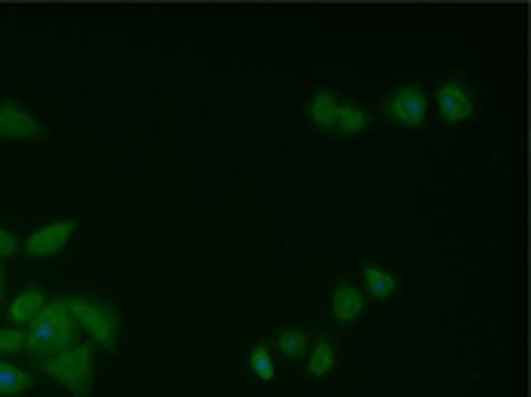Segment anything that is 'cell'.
Returning a JSON list of instances; mask_svg holds the SVG:
<instances>
[{
    "label": "cell",
    "instance_id": "6da1fadb",
    "mask_svg": "<svg viewBox=\"0 0 531 397\" xmlns=\"http://www.w3.org/2000/svg\"><path fill=\"white\" fill-rule=\"evenodd\" d=\"M76 343H79V325L70 316L67 301L64 297H52L25 334V352L43 361V358H52Z\"/></svg>",
    "mask_w": 531,
    "mask_h": 397
},
{
    "label": "cell",
    "instance_id": "7a4b0ae2",
    "mask_svg": "<svg viewBox=\"0 0 531 397\" xmlns=\"http://www.w3.org/2000/svg\"><path fill=\"white\" fill-rule=\"evenodd\" d=\"M40 367L73 397H88L95 388V346L92 343H76L52 358H43Z\"/></svg>",
    "mask_w": 531,
    "mask_h": 397
},
{
    "label": "cell",
    "instance_id": "3957f363",
    "mask_svg": "<svg viewBox=\"0 0 531 397\" xmlns=\"http://www.w3.org/2000/svg\"><path fill=\"white\" fill-rule=\"evenodd\" d=\"M67 301V310L70 316L76 319V325L92 337L98 340L104 349H113L116 346V337H119V316L110 304L104 301H95V297H64Z\"/></svg>",
    "mask_w": 531,
    "mask_h": 397
},
{
    "label": "cell",
    "instance_id": "277c9868",
    "mask_svg": "<svg viewBox=\"0 0 531 397\" xmlns=\"http://www.w3.org/2000/svg\"><path fill=\"white\" fill-rule=\"evenodd\" d=\"M383 110H386V116H389L392 122H398V125L407 128V131L422 128L425 113H428L425 88H422L419 82H407V85H401L398 91H392V94L386 97Z\"/></svg>",
    "mask_w": 531,
    "mask_h": 397
},
{
    "label": "cell",
    "instance_id": "5b68a950",
    "mask_svg": "<svg viewBox=\"0 0 531 397\" xmlns=\"http://www.w3.org/2000/svg\"><path fill=\"white\" fill-rule=\"evenodd\" d=\"M437 113L447 125H462L474 116V97L462 76H450L437 88Z\"/></svg>",
    "mask_w": 531,
    "mask_h": 397
},
{
    "label": "cell",
    "instance_id": "8992f818",
    "mask_svg": "<svg viewBox=\"0 0 531 397\" xmlns=\"http://www.w3.org/2000/svg\"><path fill=\"white\" fill-rule=\"evenodd\" d=\"M40 137H46V128L34 113H28L25 107H19L13 101L0 104V140L31 143V140H40Z\"/></svg>",
    "mask_w": 531,
    "mask_h": 397
},
{
    "label": "cell",
    "instance_id": "52a82bcc",
    "mask_svg": "<svg viewBox=\"0 0 531 397\" xmlns=\"http://www.w3.org/2000/svg\"><path fill=\"white\" fill-rule=\"evenodd\" d=\"M76 228H79V222H76V219L52 222V225H46V228L34 231V234L25 240V252H28V255H34V258H52V255H58V252L67 246V240L73 237V231H76Z\"/></svg>",
    "mask_w": 531,
    "mask_h": 397
},
{
    "label": "cell",
    "instance_id": "ba28073f",
    "mask_svg": "<svg viewBox=\"0 0 531 397\" xmlns=\"http://www.w3.org/2000/svg\"><path fill=\"white\" fill-rule=\"evenodd\" d=\"M365 310V297L356 285H349V282H337L334 285V294H331V313L337 322L349 325V322H356Z\"/></svg>",
    "mask_w": 531,
    "mask_h": 397
},
{
    "label": "cell",
    "instance_id": "9c48e42d",
    "mask_svg": "<svg viewBox=\"0 0 531 397\" xmlns=\"http://www.w3.org/2000/svg\"><path fill=\"white\" fill-rule=\"evenodd\" d=\"M49 304V297H46V291L43 288H28V291H22L16 301L10 304V310H7V316H10V322L13 325H31L40 313H43V307Z\"/></svg>",
    "mask_w": 531,
    "mask_h": 397
},
{
    "label": "cell",
    "instance_id": "30bf717a",
    "mask_svg": "<svg viewBox=\"0 0 531 397\" xmlns=\"http://www.w3.org/2000/svg\"><path fill=\"white\" fill-rule=\"evenodd\" d=\"M337 113H340V101H337L331 91H316V94L310 97L307 116H310L313 125H319V128H325V131H334Z\"/></svg>",
    "mask_w": 531,
    "mask_h": 397
},
{
    "label": "cell",
    "instance_id": "8fae6325",
    "mask_svg": "<svg viewBox=\"0 0 531 397\" xmlns=\"http://www.w3.org/2000/svg\"><path fill=\"white\" fill-rule=\"evenodd\" d=\"M362 276H365V285L371 288V294L377 297V301H389V297L398 291V279H395V273L392 270H386V267H380V264H374V261H368V264H362Z\"/></svg>",
    "mask_w": 531,
    "mask_h": 397
},
{
    "label": "cell",
    "instance_id": "7c38bea8",
    "mask_svg": "<svg viewBox=\"0 0 531 397\" xmlns=\"http://www.w3.org/2000/svg\"><path fill=\"white\" fill-rule=\"evenodd\" d=\"M368 128H371V119H368V113L359 104H340L334 134H340V137H359Z\"/></svg>",
    "mask_w": 531,
    "mask_h": 397
},
{
    "label": "cell",
    "instance_id": "4fadbf2b",
    "mask_svg": "<svg viewBox=\"0 0 531 397\" xmlns=\"http://www.w3.org/2000/svg\"><path fill=\"white\" fill-rule=\"evenodd\" d=\"M34 385L31 373L10 364V361H0V397H22L28 388Z\"/></svg>",
    "mask_w": 531,
    "mask_h": 397
},
{
    "label": "cell",
    "instance_id": "5bb4252c",
    "mask_svg": "<svg viewBox=\"0 0 531 397\" xmlns=\"http://www.w3.org/2000/svg\"><path fill=\"white\" fill-rule=\"evenodd\" d=\"M331 367H334V346H331V340L322 334V337L316 340V346L310 349V376H325Z\"/></svg>",
    "mask_w": 531,
    "mask_h": 397
},
{
    "label": "cell",
    "instance_id": "9a60e30c",
    "mask_svg": "<svg viewBox=\"0 0 531 397\" xmlns=\"http://www.w3.org/2000/svg\"><path fill=\"white\" fill-rule=\"evenodd\" d=\"M277 349H280L286 358H301V355L310 349V340H307V334H304L301 328H286V331H280V337H277Z\"/></svg>",
    "mask_w": 531,
    "mask_h": 397
},
{
    "label": "cell",
    "instance_id": "2e32d148",
    "mask_svg": "<svg viewBox=\"0 0 531 397\" xmlns=\"http://www.w3.org/2000/svg\"><path fill=\"white\" fill-rule=\"evenodd\" d=\"M249 367H252V373H255L261 382H271V379H274V358H271L268 346H264V343H255V346H252V352H249Z\"/></svg>",
    "mask_w": 531,
    "mask_h": 397
},
{
    "label": "cell",
    "instance_id": "e0dca14e",
    "mask_svg": "<svg viewBox=\"0 0 531 397\" xmlns=\"http://www.w3.org/2000/svg\"><path fill=\"white\" fill-rule=\"evenodd\" d=\"M25 352V331L22 328H0V355Z\"/></svg>",
    "mask_w": 531,
    "mask_h": 397
},
{
    "label": "cell",
    "instance_id": "ac0fdd59",
    "mask_svg": "<svg viewBox=\"0 0 531 397\" xmlns=\"http://www.w3.org/2000/svg\"><path fill=\"white\" fill-rule=\"evenodd\" d=\"M16 249H19L16 237H13L10 231H4V228H0V258H10Z\"/></svg>",
    "mask_w": 531,
    "mask_h": 397
},
{
    "label": "cell",
    "instance_id": "d6986e66",
    "mask_svg": "<svg viewBox=\"0 0 531 397\" xmlns=\"http://www.w3.org/2000/svg\"><path fill=\"white\" fill-rule=\"evenodd\" d=\"M4 288H7V282H4V267H0V297H4Z\"/></svg>",
    "mask_w": 531,
    "mask_h": 397
}]
</instances>
